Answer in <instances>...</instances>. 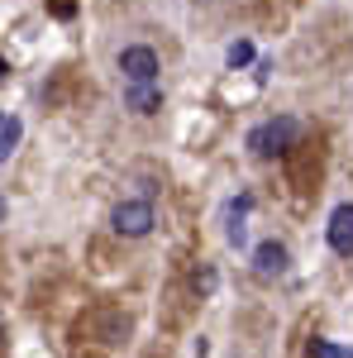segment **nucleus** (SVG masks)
I'll return each instance as SVG.
<instances>
[{
	"label": "nucleus",
	"mask_w": 353,
	"mask_h": 358,
	"mask_svg": "<svg viewBox=\"0 0 353 358\" xmlns=\"http://www.w3.org/2000/svg\"><path fill=\"white\" fill-rule=\"evenodd\" d=\"M296 134H301V124L291 115H272V120H263V124L248 129V148H253L258 158H277V153H287V148L296 143Z\"/></svg>",
	"instance_id": "1"
},
{
	"label": "nucleus",
	"mask_w": 353,
	"mask_h": 358,
	"mask_svg": "<svg viewBox=\"0 0 353 358\" xmlns=\"http://www.w3.org/2000/svg\"><path fill=\"white\" fill-rule=\"evenodd\" d=\"M153 224H158L153 201H143V196H129V201H120V206L110 210V229H115L120 239H143Z\"/></svg>",
	"instance_id": "2"
},
{
	"label": "nucleus",
	"mask_w": 353,
	"mask_h": 358,
	"mask_svg": "<svg viewBox=\"0 0 353 358\" xmlns=\"http://www.w3.org/2000/svg\"><path fill=\"white\" fill-rule=\"evenodd\" d=\"M120 72H124V86L158 82V53L143 48V43H129V48L120 53Z\"/></svg>",
	"instance_id": "3"
},
{
	"label": "nucleus",
	"mask_w": 353,
	"mask_h": 358,
	"mask_svg": "<svg viewBox=\"0 0 353 358\" xmlns=\"http://www.w3.org/2000/svg\"><path fill=\"white\" fill-rule=\"evenodd\" d=\"M248 210H253V196H234V201H229V210H224V239H229L234 248L248 244V224H244Z\"/></svg>",
	"instance_id": "4"
},
{
	"label": "nucleus",
	"mask_w": 353,
	"mask_h": 358,
	"mask_svg": "<svg viewBox=\"0 0 353 358\" xmlns=\"http://www.w3.org/2000/svg\"><path fill=\"white\" fill-rule=\"evenodd\" d=\"M329 248L339 258H353V206H339L329 215Z\"/></svg>",
	"instance_id": "5"
},
{
	"label": "nucleus",
	"mask_w": 353,
	"mask_h": 358,
	"mask_svg": "<svg viewBox=\"0 0 353 358\" xmlns=\"http://www.w3.org/2000/svg\"><path fill=\"white\" fill-rule=\"evenodd\" d=\"M124 106H129L134 115H158V110H163V91H158V82L124 86Z\"/></svg>",
	"instance_id": "6"
},
{
	"label": "nucleus",
	"mask_w": 353,
	"mask_h": 358,
	"mask_svg": "<svg viewBox=\"0 0 353 358\" xmlns=\"http://www.w3.org/2000/svg\"><path fill=\"white\" fill-rule=\"evenodd\" d=\"M253 268H258V277H282L287 273V248L277 244V239L258 244L253 248Z\"/></svg>",
	"instance_id": "7"
},
{
	"label": "nucleus",
	"mask_w": 353,
	"mask_h": 358,
	"mask_svg": "<svg viewBox=\"0 0 353 358\" xmlns=\"http://www.w3.org/2000/svg\"><path fill=\"white\" fill-rule=\"evenodd\" d=\"M24 134V124H20V115H0V158H10L15 153V143Z\"/></svg>",
	"instance_id": "8"
},
{
	"label": "nucleus",
	"mask_w": 353,
	"mask_h": 358,
	"mask_svg": "<svg viewBox=\"0 0 353 358\" xmlns=\"http://www.w3.org/2000/svg\"><path fill=\"white\" fill-rule=\"evenodd\" d=\"M224 62H229V67H248V62H253V43H248V38H234L229 53H224Z\"/></svg>",
	"instance_id": "9"
},
{
	"label": "nucleus",
	"mask_w": 353,
	"mask_h": 358,
	"mask_svg": "<svg viewBox=\"0 0 353 358\" xmlns=\"http://www.w3.org/2000/svg\"><path fill=\"white\" fill-rule=\"evenodd\" d=\"M310 358H349V354H344L339 344H329V339H315V344H310Z\"/></svg>",
	"instance_id": "10"
},
{
	"label": "nucleus",
	"mask_w": 353,
	"mask_h": 358,
	"mask_svg": "<svg viewBox=\"0 0 353 358\" xmlns=\"http://www.w3.org/2000/svg\"><path fill=\"white\" fill-rule=\"evenodd\" d=\"M196 292H215V268H201L196 273Z\"/></svg>",
	"instance_id": "11"
},
{
	"label": "nucleus",
	"mask_w": 353,
	"mask_h": 358,
	"mask_svg": "<svg viewBox=\"0 0 353 358\" xmlns=\"http://www.w3.org/2000/svg\"><path fill=\"white\" fill-rule=\"evenodd\" d=\"M0 220H5V196H0Z\"/></svg>",
	"instance_id": "12"
},
{
	"label": "nucleus",
	"mask_w": 353,
	"mask_h": 358,
	"mask_svg": "<svg viewBox=\"0 0 353 358\" xmlns=\"http://www.w3.org/2000/svg\"><path fill=\"white\" fill-rule=\"evenodd\" d=\"M0 82H5V62H0Z\"/></svg>",
	"instance_id": "13"
}]
</instances>
